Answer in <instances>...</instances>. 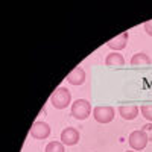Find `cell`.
Listing matches in <instances>:
<instances>
[{
  "label": "cell",
  "mask_w": 152,
  "mask_h": 152,
  "mask_svg": "<svg viewBox=\"0 0 152 152\" xmlns=\"http://www.w3.org/2000/svg\"><path fill=\"white\" fill-rule=\"evenodd\" d=\"M72 102V93L67 87H58L50 96V104L56 110H64Z\"/></svg>",
  "instance_id": "obj_1"
},
{
  "label": "cell",
  "mask_w": 152,
  "mask_h": 152,
  "mask_svg": "<svg viewBox=\"0 0 152 152\" xmlns=\"http://www.w3.org/2000/svg\"><path fill=\"white\" fill-rule=\"evenodd\" d=\"M93 113L91 110V104L85 99H76L75 102L72 104V108H70V114L72 117L78 119V120H85L90 117V114Z\"/></svg>",
  "instance_id": "obj_2"
},
{
  "label": "cell",
  "mask_w": 152,
  "mask_h": 152,
  "mask_svg": "<svg viewBox=\"0 0 152 152\" xmlns=\"http://www.w3.org/2000/svg\"><path fill=\"white\" fill-rule=\"evenodd\" d=\"M116 116V111L110 105H99L93 110V117L97 123H111Z\"/></svg>",
  "instance_id": "obj_3"
},
{
  "label": "cell",
  "mask_w": 152,
  "mask_h": 152,
  "mask_svg": "<svg viewBox=\"0 0 152 152\" xmlns=\"http://www.w3.org/2000/svg\"><path fill=\"white\" fill-rule=\"evenodd\" d=\"M128 142H129V146L132 148V151H143L149 143V138L142 129H137L129 134Z\"/></svg>",
  "instance_id": "obj_4"
},
{
  "label": "cell",
  "mask_w": 152,
  "mask_h": 152,
  "mask_svg": "<svg viewBox=\"0 0 152 152\" xmlns=\"http://www.w3.org/2000/svg\"><path fill=\"white\" fill-rule=\"evenodd\" d=\"M50 135V125L43 122V120H37L32 128H31V137L37 138V140H44Z\"/></svg>",
  "instance_id": "obj_5"
},
{
  "label": "cell",
  "mask_w": 152,
  "mask_h": 152,
  "mask_svg": "<svg viewBox=\"0 0 152 152\" xmlns=\"http://www.w3.org/2000/svg\"><path fill=\"white\" fill-rule=\"evenodd\" d=\"M79 131L73 128V126H67V128L62 129L61 132V143H64L67 146H75L79 143Z\"/></svg>",
  "instance_id": "obj_6"
},
{
  "label": "cell",
  "mask_w": 152,
  "mask_h": 152,
  "mask_svg": "<svg viewBox=\"0 0 152 152\" xmlns=\"http://www.w3.org/2000/svg\"><path fill=\"white\" fill-rule=\"evenodd\" d=\"M128 38H129V32H122L119 34L117 37L111 38L110 41H107V46L110 49H113V52H120V50H123L126 47V44H128Z\"/></svg>",
  "instance_id": "obj_7"
},
{
  "label": "cell",
  "mask_w": 152,
  "mask_h": 152,
  "mask_svg": "<svg viewBox=\"0 0 152 152\" xmlns=\"http://www.w3.org/2000/svg\"><path fill=\"white\" fill-rule=\"evenodd\" d=\"M138 113H140V110H138L137 105H132V104H128V105H120L119 107V114L120 117L125 119V120H134Z\"/></svg>",
  "instance_id": "obj_8"
},
{
  "label": "cell",
  "mask_w": 152,
  "mask_h": 152,
  "mask_svg": "<svg viewBox=\"0 0 152 152\" xmlns=\"http://www.w3.org/2000/svg\"><path fill=\"white\" fill-rule=\"evenodd\" d=\"M67 82L72 85H82L85 82V70L82 67H76L67 75Z\"/></svg>",
  "instance_id": "obj_9"
},
{
  "label": "cell",
  "mask_w": 152,
  "mask_h": 152,
  "mask_svg": "<svg viewBox=\"0 0 152 152\" xmlns=\"http://www.w3.org/2000/svg\"><path fill=\"white\" fill-rule=\"evenodd\" d=\"M105 64L108 67H122L125 66V56L120 52H111L105 58Z\"/></svg>",
  "instance_id": "obj_10"
},
{
  "label": "cell",
  "mask_w": 152,
  "mask_h": 152,
  "mask_svg": "<svg viewBox=\"0 0 152 152\" xmlns=\"http://www.w3.org/2000/svg\"><path fill=\"white\" fill-rule=\"evenodd\" d=\"M151 58H149V55L148 53H145V52H137V53H134L132 55V58H131V66H151Z\"/></svg>",
  "instance_id": "obj_11"
},
{
  "label": "cell",
  "mask_w": 152,
  "mask_h": 152,
  "mask_svg": "<svg viewBox=\"0 0 152 152\" xmlns=\"http://www.w3.org/2000/svg\"><path fill=\"white\" fill-rule=\"evenodd\" d=\"M46 152H66L64 143L56 142V140L50 142V143H47V146H46Z\"/></svg>",
  "instance_id": "obj_12"
},
{
  "label": "cell",
  "mask_w": 152,
  "mask_h": 152,
  "mask_svg": "<svg viewBox=\"0 0 152 152\" xmlns=\"http://www.w3.org/2000/svg\"><path fill=\"white\" fill-rule=\"evenodd\" d=\"M140 113L146 120H149V123H152V105H143L140 108Z\"/></svg>",
  "instance_id": "obj_13"
},
{
  "label": "cell",
  "mask_w": 152,
  "mask_h": 152,
  "mask_svg": "<svg viewBox=\"0 0 152 152\" xmlns=\"http://www.w3.org/2000/svg\"><path fill=\"white\" fill-rule=\"evenodd\" d=\"M142 131L148 135V138H149V142H152V123H146V125H143V128H142Z\"/></svg>",
  "instance_id": "obj_14"
},
{
  "label": "cell",
  "mask_w": 152,
  "mask_h": 152,
  "mask_svg": "<svg viewBox=\"0 0 152 152\" xmlns=\"http://www.w3.org/2000/svg\"><path fill=\"white\" fill-rule=\"evenodd\" d=\"M145 32L152 37V20H149V21L145 23Z\"/></svg>",
  "instance_id": "obj_15"
},
{
  "label": "cell",
  "mask_w": 152,
  "mask_h": 152,
  "mask_svg": "<svg viewBox=\"0 0 152 152\" xmlns=\"http://www.w3.org/2000/svg\"><path fill=\"white\" fill-rule=\"evenodd\" d=\"M126 152H137V151H131V149H129V151H126Z\"/></svg>",
  "instance_id": "obj_16"
}]
</instances>
